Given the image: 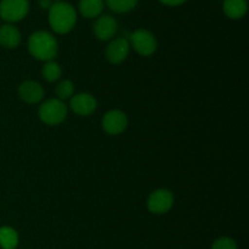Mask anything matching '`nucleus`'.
<instances>
[{"label":"nucleus","mask_w":249,"mask_h":249,"mask_svg":"<svg viewBox=\"0 0 249 249\" xmlns=\"http://www.w3.org/2000/svg\"><path fill=\"white\" fill-rule=\"evenodd\" d=\"M56 95H57L58 100L63 101V100L70 99L71 96H73V92H74V85L71 80H63L60 84L56 87L55 89Z\"/></svg>","instance_id":"obj_18"},{"label":"nucleus","mask_w":249,"mask_h":249,"mask_svg":"<svg viewBox=\"0 0 249 249\" xmlns=\"http://www.w3.org/2000/svg\"><path fill=\"white\" fill-rule=\"evenodd\" d=\"M18 96L27 104H38L44 97V89L36 82H23L18 87Z\"/></svg>","instance_id":"obj_11"},{"label":"nucleus","mask_w":249,"mask_h":249,"mask_svg":"<svg viewBox=\"0 0 249 249\" xmlns=\"http://www.w3.org/2000/svg\"><path fill=\"white\" fill-rule=\"evenodd\" d=\"M75 22H77V11L68 2H53V6L49 9V23L55 33H68L74 28Z\"/></svg>","instance_id":"obj_1"},{"label":"nucleus","mask_w":249,"mask_h":249,"mask_svg":"<svg viewBox=\"0 0 249 249\" xmlns=\"http://www.w3.org/2000/svg\"><path fill=\"white\" fill-rule=\"evenodd\" d=\"M174 204V196L169 190L160 189L150 195L147 201L148 211L153 214H165Z\"/></svg>","instance_id":"obj_6"},{"label":"nucleus","mask_w":249,"mask_h":249,"mask_svg":"<svg viewBox=\"0 0 249 249\" xmlns=\"http://www.w3.org/2000/svg\"><path fill=\"white\" fill-rule=\"evenodd\" d=\"M223 10L230 18L240 19L247 14V0H224Z\"/></svg>","instance_id":"obj_13"},{"label":"nucleus","mask_w":249,"mask_h":249,"mask_svg":"<svg viewBox=\"0 0 249 249\" xmlns=\"http://www.w3.org/2000/svg\"><path fill=\"white\" fill-rule=\"evenodd\" d=\"M128 126V118L125 113L119 109L107 112L102 118V128L109 135H118L123 133Z\"/></svg>","instance_id":"obj_7"},{"label":"nucleus","mask_w":249,"mask_h":249,"mask_svg":"<svg viewBox=\"0 0 249 249\" xmlns=\"http://www.w3.org/2000/svg\"><path fill=\"white\" fill-rule=\"evenodd\" d=\"M212 249H237V245L232 238L220 237L214 241Z\"/></svg>","instance_id":"obj_19"},{"label":"nucleus","mask_w":249,"mask_h":249,"mask_svg":"<svg viewBox=\"0 0 249 249\" xmlns=\"http://www.w3.org/2000/svg\"><path fill=\"white\" fill-rule=\"evenodd\" d=\"M38 4H39V6L41 7V9L49 10L51 6H53V0H38Z\"/></svg>","instance_id":"obj_21"},{"label":"nucleus","mask_w":249,"mask_h":249,"mask_svg":"<svg viewBox=\"0 0 249 249\" xmlns=\"http://www.w3.org/2000/svg\"><path fill=\"white\" fill-rule=\"evenodd\" d=\"M130 44L126 39L117 38L112 40L106 48V57L111 63H121L128 57Z\"/></svg>","instance_id":"obj_10"},{"label":"nucleus","mask_w":249,"mask_h":249,"mask_svg":"<svg viewBox=\"0 0 249 249\" xmlns=\"http://www.w3.org/2000/svg\"><path fill=\"white\" fill-rule=\"evenodd\" d=\"M18 245V235L10 226L0 228V247L2 249H15Z\"/></svg>","instance_id":"obj_15"},{"label":"nucleus","mask_w":249,"mask_h":249,"mask_svg":"<svg viewBox=\"0 0 249 249\" xmlns=\"http://www.w3.org/2000/svg\"><path fill=\"white\" fill-rule=\"evenodd\" d=\"M105 2L116 14H126L138 5L139 0H105Z\"/></svg>","instance_id":"obj_16"},{"label":"nucleus","mask_w":249,"mask_h":249,"mask_svg":"<svg viewBox=\"0 0 249 249\" xmlns=\"http://www.w3.org/2000/svg\"><path fill=\"white\" fill-rule=\"evenodd\" d=\"M29 53L40 61H53L58 50L57 40L51 33L46 31L34 32L28 39Z\"/></svg>","instance_id":"obj_2"},{"label":"nucleus","mask_w":249,"mask_h":249,"mask_svg":"<svg viewBox=\"0 0 249 249\" xmlns=\"http://www.w3.org/2000/svg\"><path fill=\"white\" fill-rule=\"evenodd\" d=\"M71 109L79 116H90L97 108V101L92 95L82 92L71 99Z\"/></svg>","instance_id":"obj_9"},{"label":"nucleus","mask_w":249,"mask_h":249,"mask_svg":"<svg viewBox=\"0 0 249 249\" xmlns=\"http://www.w3.org/2000/svg\"><path fill=\"white\" fill-rule=\"evenodd\" d=\"M130 43L134 50L142 56H150L157 50L156 36L147 29H136L130 36Z\"/></svg>","instance_id":"obj_5"},{"label":"nucleus","mask_w":249,"mask_h":249,"mask_svg":"<svg viewBox=\"0 0 249 249\" xmlns=\"http://www.w3.org/2000/svg\"><path fill=\"white\" fill-rule=\"evenodd\" d=\"M95 36L99 40L106 41L109 40L114 36V34L118 31V23L116 18L111 15H100L95 21L94 27H92Z\"/></svg>","instance_id":"obj_8"},{"label":"nucleus","mask_w":249,"mask_h":249,"mask_svg":"<svg viewBox=\"0 0 249 249\" xmlns=\"http://www.w3.org/2000/svg\"><path fill=\"white\" fill-rule=\"evenodd\" d=\"M41 74H43L44 79L49 83H53L56 80L60 79L62 75V70H61L60 65L55 61H48L44 65L43 70H41Z\"/></svg>","instance_id":"obj_17"},{"label":"nucleus","mask_w":249,"mask_h":249,"mask_svg":"<svg viewBox=\"0 0 249 249\" xmlns=\"http://www.w3.org/2000/svg\"><path fill=\"white\" fill-rule=\"evenodd\" d=\"M39 118L48 125H57L67 117V106L58 99L46 100L39 107Z\"/></svg>","instance_id":"obj_3"},{"label":"nucleus","mask_w":249,"mask_h":249,"mask_svg":"<svg viewBox=\"0 0 249 249\" xmlns=\"http://www.w3.org/2000/svg\"><path fill=\"white\" fill-rule=\"evenodd\" d=\"M53 1H55V2H58V1H62V0H53Z\"/></svg>","instance_id":"obj_22"},{"label":"nucleus","mask_w":249,"mask_h":249,"mask_svg":"<svg viewBox=\"0 0 249 249\" xmlns=\"http://www.w3.org/2000/svg\"><path fill=\"white\" fill-rule=\"evenodd\" d=\"M162 4L168 5V6H179V5L184 4L187 0H160Z\"/></svg>","instance_id":"obj_20"},{"label":"nucleus","mask_w":249,"mask_h":249,"mask_svg":"<svg viewBox=\"0 0 249 249\" xmlns=\"http://www.w3.org/2000/svg\"><path fill=\"white\" fill-rule=\"evenodd\" d=\"M104 0H79V4H78L80 15L87 18L99 17L104 11Z\"/></svg>","instance_id":"obj_14"},{"label":"nucleus","mask_w":249,"mask_h":249,"mask_svg":"<svg viewBox=\"0 0 249 249\" xmlns=\"http://www.w3.org/2000/svg\"><path fill=\"white\" fill-rule=\"evenodd\" d=\"M28 11V0H1L0 1V18L10 23L23 19Z\"/></svg>","instance_id":"obj_4"},{"label":"nucleus","mask_w":249,"mask_h":249,"mask_svg":"<svg viewBox=\"0 0 249 249\" xmlns=\"http://www.w3.org/2000/svg\"><path fill=\"white\" fill-rule=\"evenodd\" d=\"M21 43V33L12 24L0 27V45L6 49H15Z\"/></svg>","instance_id":"obj_12"}]
</instances>
